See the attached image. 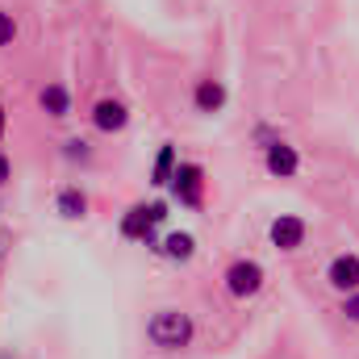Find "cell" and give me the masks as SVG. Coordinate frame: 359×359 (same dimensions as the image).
I'll return each instance as SVG.
<instances>
[{
  "label": "cell",
  "instance_id": "obj_1",
  "mask_svg": "<svg viewBox=\"0 0 359 359\" xmlns=\"http://www.w3.org/2000/svg\"><path fill=\"white\" fill-rule=\"evenodd\" d=\"M192 334H196V326H192V318H188L184 309H159V313H151V322H147V339H151V347H159V351H180V347H188Z\"/></svg>",
  "mask_w": 359,
  "mask_h": 359
},
{
  "label": "cell",
  "instance_id": "obj_2",
  "mask_svg": "<svg viewBox=\"0 0 359 359\" xmlns=\"http://www.w3.org/2000/svg\"><path fill=\"white\" fill-rule=\"evenodd\" d=\"M168 188H172V196L184 209H201L205 205V168L201 163H180Z\"/></svg>",
  "mask_w": 359,
  "mask_h": 359
},
{
  "label": "cell",
  "instance_id": "obj_3",
  "mask_svg": "<svg viewBox=\"0 0 359 359\" xmlns=\"http://www.w3.org/2000/svg\"><path fill=\"white\" fill-rule=\"evenodd\" d=\"M222 280H226V292H230V297L247 301V297H255V292L264 288V268H259L255 259H234Z\"/></svg>",
  "mask_w": 359,
  "mask_h": 359
},
{
  "label": "cell",
  "instance_id": "obj_4",
  "mask_svg": "<svg viewBox=\"0 0 359 359\" xmlns=\"http://www.w3.org/2000/svg\"><path fill=\"white\" fill-rule=\"evenodd\" d=\"M121 238H130V243H147L151 251H159L155 222H151V209H147V205H134V209H126V217H121Z\"/></svg>",
  "mask_w": 359,
  "mask_h": 359
},
{
  "label": "cell",
  "instance_id": "obj_5",
  "mask_svg": "<svg viewBox=\"0 0 359 359\" xmlns=\"http://www.w3.org/2000/svg\"><path fill=\"white\" fill-rule=\"evenodd\" d=\"M88 121L100 130V134H121L126 126H130V109L121 104V100H113V96H104V100H96L88 113Z\"/></svg>",
  "mask_w": 359,
  "mask_h": 359
},
{
  "label": "cell",
  "instance_id": "obj_6",
  "mask_svg": "<svg viewBox=\"0 0 359 359\" xmlns=\"http://www.w3.org/2000/svg\"><path fill=\"white\" fill-rule=\"evenodd\" d=\"M305 234H309V226H305L297 213H280V217L271 222V230H268L271 247H280V251H297V247H305Z\"/></svg>",
  "mask_w": 359,
  "mask_h": 359
},
{
  "label": "cell",
  "instance_id": "obj_7",
  "mask_svg": "<svg viewBox=\"0 0 359 359\" xmlns=\"http://www.w3.org/2000/svg\"><path fill=\"white\" fill-rule=\"evenodd\" d=\"M226 100H230V92H226L222 80H213V76H201V80L192 84V109H196V113H205V117L222 113V109H226Z\"/></svg>",
  "mask_w": 359,
  "mask_h": 359
},
{
  "label": "cell",
  "instance_id": "obj_8",
  "mask_svg": "<svg viewBox=\"0 0 359 359\" xmlns=\"http://www.w3.org/2000/svg\"><path fill=\"white\" fill-rule=\"evenodd\" d=\"M264 168H268V176H276V180H292L301 172V155H297V147H288V142L280 138V142H271L268 151H264Z\"/></svg>",
  "mask_w": 359,
  "mask_h": 359
},
{
  "label": "cell",
  "instance_id": "obj_9",
  "mask_svg": "<svg viewBox=\"0 0 359 359\" xmlns=\"http://www.w3.org/2000/svg\"><path fill=\"white\" fill-rule=\"evenodd\" d=\"M326 280H330V288H339L343 297H351L359 292V255H334L330 259V268H326Z\"/></svg>",
  "mask_w": 359,
  "mask_h": 359
},
{
  "label": "cell",
  "instance_id": "obj_10",
  "mask_svg": "<svg viewBox=\"0 0 359 359\" xmlns=\"http://www.w3.org/2000/svg\"><path fill=\"white\" fill-rule=\"evenodd\" d=\"M55 213H59V217H67V222L88 217V192H84L80 184H63V188L55 192Z\"/></svg>",
  "mask_w": 359,
  "mask_h": 359
},
{
  "label": "cell",
  "instance_id": "obj_11",
  "mask_svg": "<svg viewBox=\"0 0 359 359\" xmlns=\"http://www.w3.org/2000/svg\"><path fill=\"white\" fill-rule=\"evenodd\" d=\"M38 104H42V113H46V117H72V92H67V84H59V80L42 84Z\"/></svg>",
  "mask_w": 359,
  "mask_h": 359
},
{
  "label": "cell",
  "instance_id": "obj_12",
  "mask_svg": "<svg viewBox=\"0 0 359 359\" xmlns=\"http://www.w3.org/2000/svg\"><path fill=\"white\" fill-rule=\"evenodd\" d=\"M159 255H163V259H172V264H188V259L196 255V238H192L188 230H172V234H163Z\"/></svg>",
  "mask_w": 359,
  "mask_h": 359
},
{
  "label": "cell",
  "instance_id": "obj_13",
  "mask_svg": "<svg viewBox=\"0 0 359 359\" xmlns=\"http://www.w3.org/2000/svg\"><path fill=\"white\" fill-rule=\"evenodd\" d=\"M176 168H180V159H176V147L172 142H163L159 147V155H155V168H151V184H172V176H176Z\"/></svg>",
  "mask_w": 359,
  "mask_h": 359
},
{
  "label": "cell",
  "instance_id": "obj_14",
  "mask_svg": "<svg viewBox=\"0 0 359 359\" xmlns=\"http://www.w3.org/2000/svg\"><path fill=\"white\" fill-rule=\"evenodd\" d=\"M63 159H67V163H88L92 147L84 142V138H63Z\"/></svg>",
  "mask_w": 359,
  "mask_h": 359
},
{
  "label": "cell",
  "instance_id": "obj_15",
  "mask_svg": "<svg viewBox=\"0 0 359 359\" xmlns=\"http://www.w3.org/2000/svg\"><path fill=\"white\" fill-rule=\"evenodd\" d=\"M13 42H17V17L8 8H0V50L13 46Z\"/></svg>",
  "mask_w": 359,
  "mask_h": 359
},
{
  "label": "cell",
  "instance_id": "obj_16",
  "mask_svg": "<svg viewBox=\"0 0 359 359\" xmlns=\"http://www.w3.org/2000/svg\"><path fill=\"white\" fill-rule=\"evenodd\" d=\"M343 318H347V322H355V326H359V292H351V297H343Z\"/></svg>",
  "mask_w": 359,
  "mask_h": 359
},
{
  "label": "cell",
  "instance_id": "obj_17",
  "mask_svg": "<svg viewBox=\"0 0 359 359\" xmlns=\"http://www.w3.org/2000/svg\"><path fill=\"white\" fill-rule=\"evenodd\" d=\"M8 180H13V159H8V155L0 151V188H4Z\"/></svg>",
  "mask_w": 359,
  "mask_h": 359
},
{
  "label": "cell",
  "instance_id": "obj_18",
  "mask_svg": "<svg viewBox=\"0 0 359 359\" xmlns=\"http://www.w3.org/2000/svg\"><path fill=\"white\" fill-rule=\"evenodd\" d=\"M4 251H8V234H0V259H4Z\"/></svg>",
  "mask_w": 359,
  "mask_h": 359
},
{
  "label": "cell",
  "instance_id": "obj_19",
  "mask_svg": "<svg viewBox=\"0 0 359 359\" xmlns=\"http://www.w3.org/2000/svg\"><path fill=\"white\" fill-rule=\"evenodd\" d=\"M4 126H8V117H4V104H0V138H4Z\"/></svg>",
  "mask_w": 359,
  "mask_h": 359
},
{
  "label": "cell",
  "instance_id": "obj_20",
  "mask_svg": "<svg viewBox=\"0 0 359 359\" xmlns=\"http://www.w3.org/2000/svg\"><path fill=\"white\" fill-rule=\"evenodd\" d=\"M0 359H17V355H13V351H0Z\"/></svg>",
  "mask_w": 359,
  "mask_h": 359
}]
</instances>
